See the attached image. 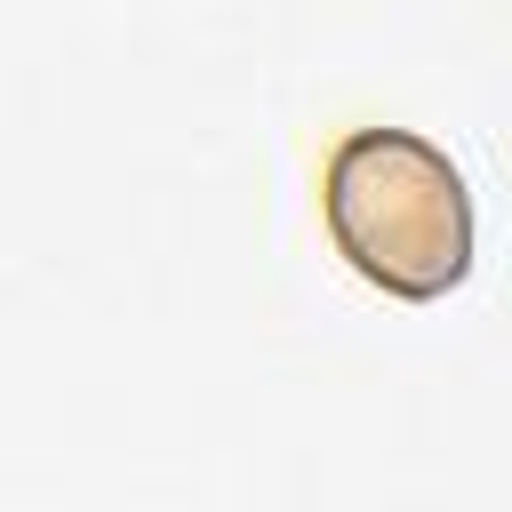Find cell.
<instances>
[{"mask_svg": "<svg viewBox=\"0 0 512 512\" xmlns=\"http://www.w3.org/2000/svg\"><path fill=\"white\" fill-rule=\"evenodd\" d=\"M320 192H328V232H336L344 264H360L384 296L456 288V272L472 256L464 184H456V168H440L424 152V136H408L400 120L360 128L352 144L328 152Z\"/></svg>", "mask_w": 512, "mask_h": 512, "instance_id": "1", "label": "cell"}]
</instances>
